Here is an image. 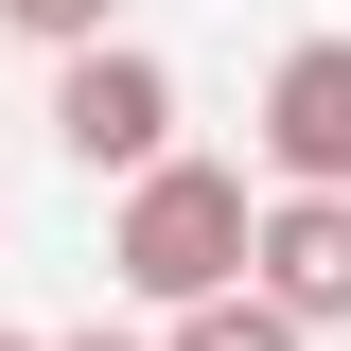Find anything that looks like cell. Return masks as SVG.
<instances>
[{
  "label": "cell",
  "mask_w": 351,
  "mask_h": 351,
  "mask_svg": "<svg viewBox=\"0 0 351 351\" xmlns=\"http://www.w3.org/2000/svg\"><path fill=\"white\" fill-rule=\"evenodd\" d=\"M158 351H316L299 316L263 299V281H228V299H193V316H158Z\"/></svg>",
  "instance_id": "5b68a950"
},
{
  "label": "cell",
  "mask_w": 351,
  "mask_h": 351,
  "mask_svg": "<svg viewBox=\"0 0 351 351\" xmlns=\"http://www.w3.org/2000/svg\"><path fill=\"white\" fill-rule=\"evenodd\" d=\"M53 158H88V176H141V158H176V53H141V36H88V53H53Z\"/></svg>",
  "instance_id": "7a4b0ae2"
},
{
  "label": "cell",
  "mask_w": 351,
  "mask_h": 351,
  "mask_svg": "<svg viewBox=\"0 0 351 351\" xmlns=\"http://www.w3.org/2000/svg\"><path fill=\"white\" fill-rule=\"evenodd\" d=\"M0 351H53V334H0Z\"/></svg>",
  "instance_id": "ba28073f"
},
{
  "label": "cell",
  "mask_w": 351,
  "mask_h": 351,
  "mask_svg": "<svg viewBox=\"0 0 351 351\" xmlns=\"http://www.w3.org/2000/svg\"><path fill=\"white\" fill-rule=\"evenodd\" d=\"M0 36H36V53H88V36H123V0H0Z\"/></svg>",
  "instance_id": "8992f818"
},
{
  "label": "cell",
  "mask_w": 351,
  "mask_h": 351,
  "mask_svg": "<svg viewBox=\"0 0 351 351\" xmlns=\"http://www.w3.org/2000/svg\"><path fill=\"white\" fill-rule=\"evenodd\" d=\"M53 351H158V334H53Z\"/></svg>",
  "instance_id": "52a82bcc"
},
{
  "label": "cell",
  "mask_w": 351,
  "mask_h": 351,
  "mask_svg": "<svg viewBox=\"0 0 351 351\" xmlns=\"http://www.w3.org/2000/svg\"><path fill=\"white\" fill-rule=\"evenodd\" d=\"M246 281L299 334H351V193H281L263 176V228H246Z\"/></svg>",
  "instance_id": "3957f363"
},
{
  "label": "cell",
  "mask_w": 351,
  "mask_h": 351,
  "mask_svg": "<svg viewBox=\"0 0 351 351\" xmlns=\"http://www.w3.org/2000/svg\"><path fill=\"white\" fill-rule=\"evenodd\" d=\"M263 176L281 193H351V36H299L263 71Z\"/></svg>",
  "instance_id": "277c9868"
},
{
  "label": "cell",
  "mask_w": 351,
  "mask_h": 351,
  "mask_svg": "<svg viewBox=\"0 0 351 351\" xmlns=\"http://www.w3.org/2000/svg\"><path fill=\"white\" fill-rule=\"evenodd\" d=\"M246 228H263V193H246L228 158H193V141H176V158L123 176V211H106V281H123L141 316H193V299H228V281H246Z\"/></svg>",
  "instance_id": "6da1fadb"
}]
</instances>
